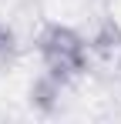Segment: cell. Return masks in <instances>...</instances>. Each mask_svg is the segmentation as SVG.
I'll return each mask as SVG.
<instances>
[{
    "label": "cell",
    "instance_id": "cell-1",
    "mask_svg": "<svg viewBox=\"0 0 121 124\" xmlns=\"http://www.w3.org/2000/svg\"><path fill=\"white\" fill-rule=\"evenodd\" d=\"M37 54H40L44 70L60 77V81L78 77L87 67V44H84V37L74 27H64V23H47L40 30Z\"/></svg>",
    "mask_w": 121,
    "mask_h": 124
},
{
    "label": "cell",
    "instance_id": "cell-2",
    "mask_svg": "<svg viewBox=\"0 0 121 124\" xmlns=\"http://www.w3.org/2000/svg\"><path fill=\"white\" fill-rule=\"evenodd\" d=\"M64 84L67 81H60V77H54V74H40L37 81L30 84V104L37 107L40 114H54L60 107V91H64Z\"/></svg>",
    "mask_w": 121,
    "mask_h": 124
},
{
    "label": "cell",
    "instance_id": "cell-3",
    "mask_svg": "<svg viewBox=\"0 0 121 124\" xmlns=\"http://www.w3.org/2000/svg\"><path fill=\"white\" fill-rule=\"evenodd\" d=\"M10 54H14V34L0 27V64L10 61Z\"/></svg>",
    "mask_w": 121,
    "mask_h": 124
}]
</instances>
